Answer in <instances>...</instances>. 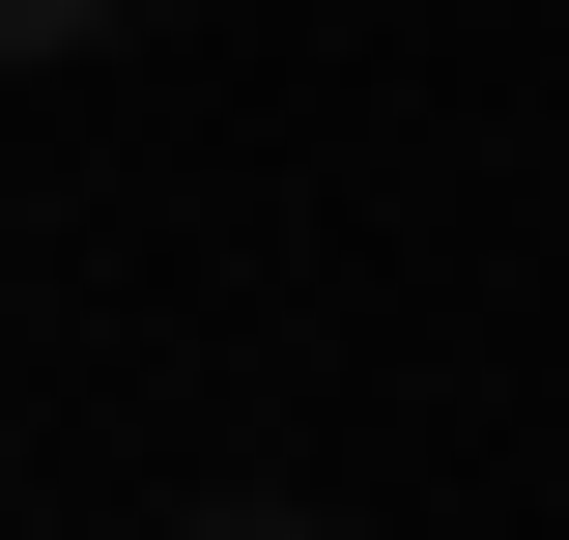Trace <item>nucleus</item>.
Wrapping results in <instances>:
<instances>
[{
    "mask_svg": "<svg viewBox=\"0 0 569 540\" xmlns=\"http://www.w3.org/2000/svg\"><path fill=\"white\" fill-rule=\"evenodd\" d=\"M86 29H114V0H0V58H86Z\"/></svg>",
    "mask_w": 569,
    "mask_h": 540,
    "instance_id": "f257e3e1",
    "label": "nucleus"
},
{
    "mask_svg": "<svg viewBox=\"0 0 569 540\" xmlns=\"http://www.w3.org/2000/svg\"><path fill=\"white\" fill-rule=\"evenodd\" d=\"M200 540H313V512H200Z\"/></svg>",
    "mask_w": 569,
    "mask_h": 540,
    "instance_id": "f03ea898",
    "label": "nucleus"
}]
</instances>
